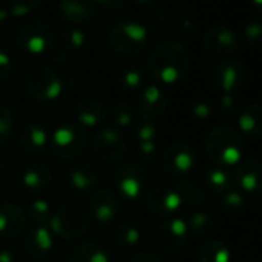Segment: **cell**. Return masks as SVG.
Masks as SVG:
<instances>
[{"label": "cell", "mask_w": 262, "mask_h": 262, "mask_svg": "<svg viewBox=\"0 0 262 262\" xmlns=\"http://www.w3.org/2000/svg\"><path fill=\"white\" fill-rule=\"evenodd\" d=\"M151 76L162 83H176L182 80L190 70V54L184 45L176 40L161 42L148 59Z\"/></svg>", "instance_id": "obj_1"}, {"label": "cell", "mask_w": 262, "mask_h": 262, "mask_svg": "<svg viewBox=\"0 0 262 262\" xmlns=\"http://www.w3.org/2000/svg\"><path fill=\"white\" fill-rule=\"evenodd\" d=\"M205 148L210 159L221 167L236 165L244 156L242 136L227 125L216 126L210 131L205 139Z\"/></svg>", "instance_id": "obj_2"}, {"label": "cell", "mask_w": 262, "mask_h": 262, "mask_svg": "<svg viewBox=\"0 0 262 262\" xmlns=\"http://www.w3.org/2000/svg\"><path fill=\"white\" fill-rule=\"evenodd\" d=\"M111 48L123 56H136L142 53L148 43V30L138 22L123 20L111 27L108 33Z\"/></svg>", "instance_id": "obj_3"}, {"label": "cell", "mask_w": 262, "mask_h": 262, "mask_svg": "<svg viewBox=\"0 0 262 262\" xmlns=\"http://www.w3.org/2000/svg\"><path fill=\"white\" fill-rule=\"evenodd\" d=\"M88 144L86 131L82 125L65 122L59 125L50 136L48 147L53 155L62 159H73L83 153Z\"/></svg>", "instance_id": "obj_4"}, {"label": "cell", "mask_w": 262, "mask_h": 262, "mask_svg": "<svg viewBox=\"0 0 262 262\" xmlns=\"http://www.w3.org/2000/svg\"><path fill=\"white\" fill-rule=\"evenodd\" d=\"M51 231L62 239H77L88 228V216L82 207L67 204L53 213L50 219Z\"/></svg>", "instance_id": "obj_5"}, {"label": "cell", "mask_w": 262, "mask_h": 262, "mask_svg": "<svg viewBox=\"0 0 262 262\" xmlns=\"http://www.w3.org/2000/svg\"><path fill=\"white\" fill-rule=\"evenodd\" d=\"M114 184L119 194L126 201L142 199L147 193L148 187V174L139 165L128 162L119 167L114 176Z\"/></svg>", "instance_id": "obj_6"}, {"label": "cell", "mask_w": 262, "mask_h": 262, "mask_svg": "<svg viewBox=\"0 0 262 262\" xmlns=\"http://www.w3.org/2000/svg\"><path fill=\"white\" fill-rule=\"evenodd\" d=\"M25 88L31 97L40 102H50L60 96L62 80L50 67H36L27 76Z\"/></svg>", "instance_id": "obj_7"}, {"label": "cell", "mask_w": 262, "mask_h": 262, "mask_svg": "<svg viewBox=\"0 0 262 262\" xmlns=\"http://www.w3.org/2000/svg\"><path fill=\"white\" fill-rule=\"evenodd\" d=\"M54 34L50 25L45 22L33 20L25 24L16 36L17 47L28 54H43L51 50Z\"/></svg>", "instance_id": "obj_8"}, {"label": "cell", "mask_w": 262, "mask_h": 262, "mask_svg": "<svg viewBox=\"0 0 262 262\" xmlns=\"http://www.w3.org/2000/svg\"><path fill=\"white\" fill-rule=\"evenodd\" d=\"M93 147L96 156L106 164L119 162L126 151V142L122 133L116 126L111 125L102 126L97 131L94 136Z\"/></svg>", "instance_id": "obj_9"}, {"label": "cell", "mask_w": 262, "mask_h": 262, "mask_svg": "<svg viewBox=\"0 0 262 262\" xmlns=\"http://www.w3.org/2000/svg\"><path fill=\"white\" fill-rule=\"evenodd\" d=\"M196 164V151L187 142H174L164 153L161 159L162 168L171 176H184L193 170Z\"/></svg>", "instance_id": "obj_10"}, {"label": "cell", "mask_w": 262, "mask_h": 262, "mask_svg": "<svg viewBox=\"0 0 262 262\" xmlns=\"http://www.w3.org/2000/svg\"><path fill=\"white\" fill-rule=\"evenodd\" d=\"M145 204H147V208L153 214L162 216V217L174 214L182 207V201L176 188L168 187V185H159L150 190L145 194Z\"/></svg>", "instance_id": "obj_11"}, {"label": "cell", "mask_w": 262, "mask_h": 262, "mask_svg": "<svg viewBox=\"0 0 262 262\" xmlns=\"http://www.w3.org/2000/svg\"><path fill=\"white\" fill-rule=\"evenodd\" d=\"M237 48V37L227 27H213L204 37V50L214 59H225Z\"/></svg>", "instance_id": "obj_12"}, {"label": "cell", "mask_w": 262, "mask_h": 262, "mask_svg": "<svg viewBox=\"0 0 262 262\" xmlns=\"http://www.w3.org/2000/svg\"><path fill=\"white\" fill-rule=\"evenodd\" d=\"M168 108V97L165 91L158 85L144 88L138 97V111L144 120L156 122L164 117Z\"/></svg>", "instance_id": "obj_13"}, {"label": "cell", "mask_w": 262, "mask_h": 262, "mask_svg": "<svg viewBox=\"0 0 262 262\" xmlns=\"http://www.w3.org/2000/svg\"><path fill=\"white\" fill-rule=\"evenodd\" d=\"M27 228L25 211L14 202L0 204V237L16 239Z\"/></svg>", "instance_id": "obj_14"}, {"label": "cell", "mask_w": 262, "mask_h": 262, "mask_svg": "<svg viewBox=\"0 0 262 262\" xmlns=\"http://www.w3.org/2000/svg\"><path fill=\"white\" fill-rule=\"evenodd\" d=\"M88 211L100 224L111 222L119 213L117 196L110 188H100L94 191L88 201Z\"/></svg>", "instance_id": "obj_15"}, {"label": "cell", "mask_w": 262, "mask_h": 262, "mask_svg": "<svg viewBox=\"0 0 262 262\" xmlns=\"http://www.w3.org/2000/svg\"><path fill=\"white\" fill-rule=\"evenodd\" d=\"M187 224L184 219H170L167 222H164L156 234V241L159 244L161 248L167 250V251H174L179 250L184 242L187 241Z\"/></svg>", "instance_id": "obj_16"}, {"label": "cell", "mask_w": 262, "mask_h": 262, "mask_svg": "<svg viewBox=\"0 0 262 262\" xmlns=\"http://www.w3.org/2000/svg\"><path fill=\"white\" fill-rule=\"evenodd\" d=\"M244 65L234 59H227L221 62L214 70V82L224 93H231L237 90L244 82Z\"/></svg>", "instance_id": "obj_17"}, {"label": "cell", "mask_w": 262, "mask_h": 262, "mask_svg": "<svg viewBox=\"0 0 262 262\" xmlns=\"http://www.w3.org/2000/svg\"><path fill=\"white\" fill-rule=\"evenodd\" d=\"M19 142L25 151L39 155L47 150L50 138H48L47 129L40 123L30 120V122H25L19 129Z\"/></svg>", "instance_id": "obj_18"}, {"label": "cell", "mask_w": 262, "mask_h": 262, "mask_svg": "<svg viewBox=\"0 0 262 262\" xmlns=\"http://www.w3.org/2000/svg\"><path fill=\"white\" fill-rule=\"evenodd\" d=\"M233 181L244 191L248 193L262 191V162L248 161L241 164L233 174Z\"/></svg>", "instance_id": "obj_19"}, {"label": "cell", "mask_w": 262, "mask_h": 262, "mask_svg": "<svg viewBox=\"0 0 262 262\" xmlns=\"http://www.w3.org/2000/svg\"><path fill=\"white\" fill-rule=\"evenodd\" d=\"M24 245H25V251H27L28 256H31L33 259H42L53 248V236H51V231L47 227L36 225L25 236Z\"/></svg>", "instance_id": "obj_20"}, {"label": "cell", "mask_w": 262, "mask_h": 262, "mask_svg": "<svg viewBox=\"0 0 262 262\" xmlns=\"http://www.w3.org/2000/svg\"><path fill=\"white\" fill-rule=\"evenodd\" d=\"M53 182V171L43 162H33L30 164L22 176V184L30 191H42L50 187Z\"/></svg>", "instance_id": "obj_21"}, {"label": "cell", "mask_w": 262, "mask_h": 262, "mask_svg": "<svg viewBox=\"0 0 262 262\" xmlns=\"http://www.w3.org/2000/svg\"><path fill=\"white\" fill-rule=\"evenodd\" d=\"M76 113V119L79 120V123L82 126L86 128H94L99 123H102V120L105 119V108L103 105L96 100V99H80L74 108Z\"/></svg>", "instance_id": "obj_22"}, {"label": "cell", "mask_w": 262, "mask_h": 262, "mask_svg": "<svg viewBox=\"0 0 262 262\" xmlns=\"http://www.w3.org/2000/svg\"><path fill=\"white\" fill-rule=\"evenodd\" d=\"M59 10L68 22L82 24L93 16L96 0H59Z\"/></svg>", "instance_id": "obj_23"}, {"label": "cell", "mask_w": 262, "mask_h": 262, "mask_svg": "<svg viewBox=\"0 0 262 262\" xmlns=\"http://www.w3.org/2000/svg\"><path fill=\"white\" fill-rule=\"evenodd\" d=\"M239 129L248 138H256L262 135V105L248 103L242 108L237 116Z\"/></svg>", "instance_id": "obj_24"}, {"label": "cell", "mask_w": 262, "mask_h": 262, "mask_svg": "<svg viewBox=\"0 0 262 262\" xmlns=\"http://www.w3.org/2000/svg\"><path fill=\"white\" fill-rule=\"evenodd\" d=\"M70 184L76 191L88 193L97 184V173L90 164L79 162L70 170Z\"/></svg>", "instance_id": "obj_25"}, {"label": "cell", "mask_w": 262, "mask_h": 262, "mask_svg": "<svg viewBox=\"0 0 262 262\" xmlns=\"http://www.w3.org/2000/svg\"><path fill=\"white\" fill-rule=\"evenodd\" d=\"M230 257L231 253L228 247L217 239H210L204 242L198 251L199 262H230Z\"/></svg>", "instance_id": "obj_26"}, {"label": "cell", "mask_w": 262, "mask_h": 262, "mask_svg": "<svg viewBox=\"0 0 262 262\" xmlns=\"http://www.w3.org/2000/svg\"><path fill=\"white\" fill-rule=\"evenodd\" d=\"M70 262H110L106 250L94 242H85L74 248Z\"/></svg>", "instance_id": "obj_27"}, {"label": "cell", "mask_w": 262, "mask_h": 262, "mask_svg": "<svg viewBox=\"0 0 262 262\" xmlns=\"http://www.w3.org/2000/svg\"><path fill=\"white\" fill-rule=\"evenodd\" d=\"M204 182L211 191L219 193V194H224L225 191H228L234 185L233 176L227 170H224L222 167L208 168L204 174Z\"/></svg>", "instance_id": "obj_28"}, {"label": "cell", "mask_w": 262, "mask_h": 262, "mask_svg": "<svg viewBox=\"0 0 262 262\" xmlns=\"http://www.w3.org/2000/svg\"><path fill=\"white\" fill-rule=\"evenodd\" d=\"M187 230L188 233H191L196 237H204L208 236L214 227V221L213 217L207 213V211H193L187 216Z\"/></svg>", "instance_id": "obj_29"}, {"label": "cell", "mask_w": 262, "mask_h": 262, "mask_svg": "<svg viewBox=\"0 0 262 262\" xmlns=\"http://www.w3.org/2000/svg\"><path fill=\"white\" fill-rule=\"evenodd\" d=\"M176 191L182 201V204L187 205H201L205 202V191L202 187H199L193 181H181L176 184Z\"/></svg>", "instance_id": "obj_30"}, {"label": "cell", "mask_w": 262, "mask_h": 262, "mask_svg": "<svg viewBox=\"0 0 262 262\" xmlns=\"http://www.w3.org/2000/svg\"><path fill=\"white\" fill-rule=\"evenodd\" d=\"M116 242L122 248H135L141 242V230L129 224H119L116 227Z\"/></svg>", "instance_id": "obj_31"}, {"label": "cell", "mask_w": 262, "mask_h": 262, "mask_svg": "<svg viewBox=\"0 0 262 262\" xmlns=\"http://www.w3.org/2000/svg\"><path fill=\"white\" fill-rule=\"evenodd\" d=\"M28 216L36 225L47 227L50 224V219L53 216L51 213V204L45 199H34L28 204Z\"/></svg>", "instance_id": "obj_32"}, {"label": "cell", "mask_w": 262, "mask_h": 262, "mask_svg": "<svg viewBox=\"0 0 262 262\" xmlns=\"http://www.w3.org/2000/svg\"><path fill=\"white\" fill-rule=\"evenodd\" d=\"M86 43V36L82 30H67L59 39V47L65 53H76Z\"/></svg>", "instance_id": "obj_33"}, {"label": "cell", "mask_w": 262, "mask_h": 262, "mask_svg": "<svg viewBox=\"0 0 262 262\" xmlns=\"http://www.w3.org/2000/svg\"><path fill=\"white\" fill-rule=\"evenodd\" d=\"M144 83V73L141 68H126L119 76V85L125 91H136Z\"/></svg>", "instance_id": "obj_34"}, {"label": "cell", "mask_w": 262, "mask_h": 262, "mask_svg": "<svg viewBox=\"0 0 262 262\" xmlns=\"http://www.w3.org/2000/svg\"><path fill=\"white\" fill-rule=\"evenodd\" d=\"M133 135L138 144L141 142H156L159 136V128L155 122L151 120H141L135 125L133 128Z\"/></svg>", "instance_id": "obj_35"}, {"label": "cell", "mask_w": 262, "mask_h": 262, "mask_svg": "<svg viewBox=\"0 0 262 262\" xmlns=\"http://www.w3.org/2000/svg\"><path fill=\"white\" fill-rule=\"evenodd\" d=\"M111 120L117 128L128 126L135 122V110L126 102H119L111 110Z\"/></svg>", "instance_id": "obj_36"}, {"label": "cell", "mask_w": 262, "mask_h": 262, "mask_svg": "<svg viewBox=\"0 0 262 262\" xmlns=\"http://www.w3.org/2000/svg\"><path fill=\"white\" fill-rule=\"evenodd\" d=\"M222 208L227 213L231 214H237L245 208V198L241 191L230 188L228 191H225L222 194Z\"/></svg>", "instance_id": "obj_37"}, {"label": "cell", "mask_w": 262, "mask_h": 262, "mask_svg": "<svg viewBox=\"0 0 262 262\" xmlns=\"http://www.w3.org/2000/svg\"><path fill=\"white\" fill-rule=\"evenodd\" d=\"M14 123L16 117L13 111L5 105H0V144H5L11 138Z\"/></svg>", "instance_id": "obj_38"}, {"label": "cell", "mask_w": 262, "mask_h": 262, "mask_svg": "<svg viewBox=\"0 0 262 262\" xmlns=\"http://www.w3.org/2000/svg\"><path fill=\"white\" fill-rule=\"evenodd\" d=\"M244 40L250 47L262 45V25L259 22H250L244 28Z\"/></svg>", "instance_id": "obj_39"}, {"label": "cell", "mask_w": 262, "mask_h": 262, "mask_svg": "<svg viewBox=\"0 0 262 262\" xmlns=\"http://www.w3.org/2000/svg\"><path fill=\"white\" fill-rule=\"evenodd\" d=\"M165 24H167V14L159 8H153L145 14L144 27L147 30H161L162 27H165Z\"/></svg>", "instance_id": "obj_40"}, {"label": "cell", "mask_w": 262, "mask_h": 262, "mask_svg": "<svg viewBox=\"0 0 262 262\" xmlns=\"http://www.w3.org/2000/svg\"><path fill=\"white\" fill-rule=\"evenodd\" d=\"M40 0H11V14L16 17H22L36 10Z\"/></svg>", "instance_id": "obj_41"}, {"label": "cell", "mask_w": 262, "mask_h": 262, "mask_svg": "<svg viewBox=\"0 0 262 262\" xmlns=\"http://www.w3.org/2000/svg\"><path fill=\"white\" fill-rule=\"evenodd\" d=\"M217 110L222 117H231L236 113V100L231 93H224L217 102Z\"/></svg>", "instance_id": "obj_42"}, {"label": "cell", "mask_w": 262, "mask_h": 262, "mask_svg": "<svg viewBox=\"0 0 262 262\" xmlns=\"http://www.w3.org/2000/svg\"><path fill=\"white\" fill-rule=\"evenodd\" d=\"M136 153L142 161L151 162L158 155V145H156V142H141V144H138Z\"/></svg>", "instance_id": "obj_43"}, {"label": "cell", "mask_w": 262, "mask_h": 262, "mask_svg": "<svg viewBox=\"0 0 262 262\" xmlns=\"http://www.w3.org/2000/svg\"><path fill=\"white\" fill-rule=\"evenodd\" d=\"M191 116L196 120H207L211 116V106L205 100H196L191 105Z\"/></svg>", "instance_id": "obj_44"}, {"label": "cell", "mask_w": 262, "mask_h": 262, "mask_svg": "<svg viewBox=\"0 0 262 262\" xmlns=\"http://www.w3.org/2000/svg\"><path fill=\"white\" fill-rule=\"evenodd\" d=\"M10 73H11V59L5 51L0 50V82L7 80Z\"/></svg>", "instance_id": "obj_45"}, {"label": "cell", "mask_w": 262, "mask_h": 262, "mask_svg": "<svg viewBox=\"0 0 262 262\" xmlns=\"http://www.w3.org/2000/svg\"><path fill=\"white\" fill-rule=\"evenodd\" d=\"M128 262H161L153 253H148V251H139L136 253L133 257H131Z\"/></svg>", "instance_id": "obj_46"}, {"label": "cell", "mask_w": 262, "mask_h": 262, "mask_svg": "<svg viewBox=\"0 0 262 262\" xmlns=\"http://www.w3.org/2000/svg\"><path fill=\"white\" fill-rule=\"evenodd\" d=\"M96 2H100L105 8H110V10H119L122 8L128 0H96Z\"/></svg>", "instance_id": "obj_47"}, {"label": "cell", "mask_w": 262, "mask_h": 262, "mask_svg": "<svg viewBox=\"0 0 262 262\" xmlns=\"http://www.w3.org/2000/svg\"><path fill=\"white\" fill-rule=\"evenodd\" d=\"M0 262H16V254L11 250H0Z\"/></svg>", "instance_id": "obj_48"}, {"label": "cell", "mask_w": 262, "mask_h": 262, "mask_svg": "<svg viewBox=\"0 0 262 262\" xmlns=\"http://www.w3.org/2000/svg\"><path fill=\"white\" fill-rule=\"evenodd\" d=\"M138 2H141L142 5H145V7H151V8H155V7H159V5H162L165 0H138Z\"/></svg>", "instance_id": "obj_49"}, {"label": "cell", "mask_w": 262, "mask_h": 262, "mask_svg": "<svg viewBox=\"0 0 262 262\" xmlns=\"http://www.w3.org/2000/svg\"><path fill=\"white\" fill-rule=\"evenodd\" d=\"M8 19V11L5 8H0V22H5Z\"/></svg>", "instance_id": "obj_50"}, {"label": "cell", "mask_w": 262, "mask_h": 262, "mask_svg": "<svg viewBox=\"0 0 262 262\" xmlns=\"http://www.w3.org/2000/svg\"><path fill=\"white\" fill-rule=\"evenodd\" d=\"M4 170H5V158L2 153H0V174L4 173Z\"/></svg>", "instance_id": "obj_51"}, {"label": "cell", "mask_w": 262, "mask_h": 262, "mask_svg": "<svg viewBox=\"0 0 262 262\" xmlns=\"http://www.w3.org/2000/svg\"><path fill=\"white\" fill-rule=\"evenodd\" d=\"M251 2H253V5L262 13V0H251Z\"/></svg>", "instance_id": "obj_52"}, {"label": "cell", "mask_w": 262, "mask_h": 262, "mask_svg": "<svg viewBox=\"0 0 262 262\" xmlns=\"http://www.w3.org/2000/svg\"><path fill=\"white\" fill-rule=\"evenodd\" d=\"M47 262H57V260H47Z\"/></svg>", "instance_id": "obj_53"}, {"label": "cell", "mask_w": 262, "mask_h": 262, "mask_svg": "<svg viewBox=\"0 0 262 262\" xmlns=\"http://www.w3.org/2000/svg\"><path fill=\"white\" fill-rule=\"evenodd\" d=\"M247 262H253V260H247Z\"/></svg>", "instance_id": "obj_54"}]
</instances>
